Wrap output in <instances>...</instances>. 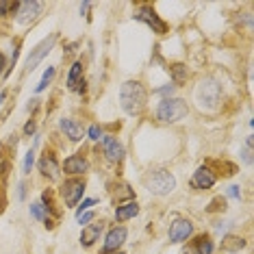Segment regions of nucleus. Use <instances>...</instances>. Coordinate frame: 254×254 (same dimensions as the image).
Listing matches in <instances>:
<instances>
[{"label":"nucleus","instance_id":"1","mask_svg":"<svg viewBox=\"0 0 254 254\" xmlns=\"http://www.w3.org/2000/svg\"><path fill=\"white\" fill-rule=\"evenodd\" d=\"M146 100H148V94L143 89L141 83L137 80H128V83L122 85L120 89V105L128 115H137L141 113V109L146 107Z\"/></svg>","mask_w":254,"mask_h":254},{"label":"nucleus","instance_id":"2","mask_svg":"<svg viewBox=\"0 0 254 254\" xmlns=\"http://www.w3.org/2000/svg\"><path fill=\"white\" fill-rule=\"evenodd\" d=\"M143 185H146L148 191H152L157 195H167V193L174 191L176 181H174V176H172L170 172L152 170V172H148L146 174V178H143Z\"/></svg>","mask_w":254,"mask_h":254},{"label":"nucleus","instance_id":"3","mask_svg":"<svg viewBox=\"0 0 254 254\" xmlns=\"http://www.w3.org/2000/svg\"><path fill=\"white\" fill-rule=\"evenodd\" d=\"M187 113H189V107L185 100H181V98H165L157 109V118L165 124L178 122V120H183Z\"/></svg>","mask_w":254,"mask_h":254},{"label":"nucleus","instance_id":"4","mask_svg":"<svg viewBox=\"0 0 254 254\" xmlns=\"http://www.w3.org/2000/svg\"><path fill=\"white\" fill-rule=\"evenodd\" d=\"M195 98H198V105L206 111H215L219 100H222V87L215 83L213 78H206L200 83L198 91H195Z\"/></svg>","mask_w":254,"mask_h":254},{"label":"nucleus","instance_id":"5","mask_svg":"<svg viewBox=\"0 0 254 254\" xmlns=\"http://www.w3.org/2000/svg\"><path fill=\"white\" fill-rule=\"evenodd\" d=\"M135 20H139V22H143V24H148L154 33H159V35L167 31V24L159 18L157 11H154L152 7H139V9L135 11Z\"/></svg>","mask_w":254,"mask_h":254},{"label":"nucleus","instance_id":"6","mask_svg":"<svg viewBox=\"0 0 254 254\" xmlns=\"http://www.w3.org/2000/svg\"><path fill=\"white\" fill-rule=\"evenodd\" d=\"M85 193V183L83 181H65L61 185V195L65 200L67 206H74L76 202L83 198Z\"/></svg>","mask_w":254,"mask_h":254},{"label":"nucleus","instance_id":"7","mask_svg":"<svg viewBox=\"0 0 254 254\" xmlns=\"http://www.w3.org/2000/svg\"><path fill=\"white\" fill-rule=\"evenodd\" d=\"M55 42H57V35H50V37H46L44 42L39 44L35 50H33V53H31V57H28V61H26V70H28V72H33V70H35V67L39 65V63H42V59H44V57L48 55L50 50H53Z\"/></svg>","mask_w":254,"mask_h":254},{"label":"nucleus","instance_id":"8","mask_svg":"<svg viewBox=\"0 0 254 254\" xmlns=\"http://www.w3.org/2000/svg\"><path fill=\"white\" fill-rule=\"evenodd\" d=\"M191 233H193V224L189 222V219H176L170 226V241L172 244H181V241H185Z\"/></svg>","mask_w":254,"mask_h":254},{"label":"nucleus","instance_id":"9","mask_svg":"<svg viewBox=\"0 0 254 254\" xmlns=\"http://www.w3.org/2000/svg\"><path fill=\"white\" fill-rule=\"evenodd\" d=\"M42 11V2L37 0H26V2L18 4V22L20 24H28L31 20H35Z\"/></svg>","mask_w":254,"mask_h":254},{"label":"nucleus","instance_id":"10","mask_svg":"<svg viewBox=\"0 0 254 254\" xmlns=\"http://www.w3.org/2000/svg\"><path fill=\"white\" fill-rule=\"evenodd\" d=\"M102 148H105L107 159L113 161V163H120L124 159V146L118 139H113V137H105L102 139Z\"/></svg>","mask_w":254,"mask_h":254},{"label":"nucleus","instance_id":"11","mask_svg":"<svg viewBox=\"0 0 254 254\" xmlns=\"http://www.w3.org/2000/svg\"><path fill=\"white\" fill-rule=\"evenodd\" d=\"M191 185L195 189H211L213 185H215V176H213V172L209 167H200V170L193 174Z\"/></svg>","mask_w":254,"mask_h":254},{"label":"nucleus","instance_id":"12","mask_svg":"<svg viewBox=\"0 0 254 254\" xmlns=\"http://www.w3.org/2000/svg\"><path fill=\"white\" fill-rule=\"evenodd\" d=\"M126 241V228H113L111 233L107 235L105 241V252H118V248Z\"/></svg>","mask_w":254,"mask_h":254},{"label":"nucleus","instance_id":"13","mask_svg":"<svg viewBox=\"0 0 254 254\" xmlns=\"http://www.w3.org/2000/svg\"><path fill=\"white\" fill-rule=\"evenodd\" d=\"M102 228H105V224H89V226L83 228V235H80V244H83L85 248L94 246L98 241V237H100Z\"/></svg>","mask_w":254,"mask_h":254},{"label":"nucleus","instance_id":"14","mask_svg":"<svg viewBox=\"0 0 254 254\" xmlns=\"http://www.w3.org/2000/svg\"><path fill=\"white\" fill-rule=\"evenodd\" d=\"M61 130L65 132V137H70L72 141H80L83 139V128L76 120H70V118H63L61 120Z\"/></svg>","mask_w":254,"mask_h":254},{"label":"nucleus","instance_id":"15","mask_svg":"<svg viewBox=\"0 0 254 254\" xmlns=\"http://www.w3.org/2000/svg\"><path fill=\"white\" fill-rule=\"evenodd\" d=\"M87 159L83 157H70L65 161V165H63V170H65V174H83V172H87Z\"/></svg>","mask_w":254,"mask_h":254},{"label":"nucleus","instance_id":"16","mask_svg":"<svg viewBox=\"0 0 254 254\" xmlns=\"http://www.w3.org/2000/svg\"><path fill=\"white\" fill-rule=\"evenodd\" d=\"M39 170H42V174L48 176V178H59V165H57L53 154H46V157L39 161Z\"/></svg>","mask_w":254,"mask_h":254},{"label":"nucleus","instance_id":"17","mask_svg":"<svg viewBox=\"0 0 254 254\" xmlns=\"http://www.w3.org/2000/svg\"><path fill=\"white\" fill-rule=\"evenodd\" d=\"M137 213H139V206H137V202H128V204L118 206V211H115V219H118V222H126V219L135 217Z\"/></svg>","mask_w":254,"mask_h":254},{"label":"nucleus","instance_id":"18","mask_svg":"<svg viewBox=\"0 0 254 254\" xmlns=\"http://www.w3.org/2000/svg\"><path fill=\"white\" fill-rule=\"evenodd\" d=\"M80 74H83V65H80V61H76L72 65V70H70V76H67V87L70 89H76L78 85H83V83H78L80 80Z\"/></svg>","mask_w":254,"mask_h":254},{"label":"nucleus","instance_id":"19","mask_svg":"<svg viewBox=\"0 0 254 254\" xmlns=\"http://www.w3.org/2000/svg\"><path fill=\"white\" fill-rule=\"evenodd\" d=\"M244 246H246V241L239 239V237H226V239L222 241V248L226 252H237V250H241Z\"/></svg>","mask_w":254,"mask_h":254},{"label":"nucleus","instance_id":"20","mask_svg":"<svg viewBox=\"0 0 254 254\" xmlns=\"http://www.w3.org/2000/svg\"><path fill=\"white\" fill-rule=\"evenodd\" d=\"M198 254H211L213 252V244L209 237H198V246H195Z\"/></svg>","mask_w":254,"mask_h":254},{"label":"nucleus","instance_id":"21","mask_svg":"<svg viewBox=\"0 0 254 254\" xmlns=\"http://www.w3.org/2000/svg\"><path fill=\"white\" fill-rule=\"evenodd\" d=\"M53 76H55V67H48V70L44 72L42 80H39V85L35 87V91H44L46 87H48V83H50V80H53Z\"/></svg>","mask_w":254,"mask_h":254},{"label":"nucleus","instance_id":"22","mask_svg":"<svg viewBox=\"0 0 254 254\" xmlns=\"http://www.w3.org/2000/svg\"><path fill=\"white\" fill-rule=\"evenodd\" d=\"M172 74H174L176 83H183V80L187 78V67H185V65H181V63H178V65H174V67H172Z\"/></svg>","mask_w":254,"mask_h":254},{"label":"nucleus","instance_id":"23","mask_svg":"<svg viewBox=\"0 0 254 254\" xmlns=\"http://www.w3.org/2000/svg\"><path fill=\"white\" fill-rule=\"evenodd\" d=\"M241 157H244V161L248 165L252 163V137H248L246 139V146H244V152H241Z\"/></svg>","mask_w":254,"mask_h":254},{"label":"nucleus","instance_id":"24","mask_svg":"<svg viewBox=\"0 0 254 254\" xmlns=\"http://www.w3.org/2000/svg\"><path fill=\"white\" fill-rule=\"evenodd\" d=\"M13 7H18V4L9 2V0H0V15H4L9 9H13Z\"/></svg>","mask_w":254,"mask_h":254},{"label":"nucleus","instance_id":"25","mask_svg":"<svg viewBox=\"0 0 254 254\" xmlns=\"http://www.w3.org/2000/svg\"><path fill=\"white\" fill-rule=\"evenodd\" d=\"M31 213H33V217H35V219H42L44 217L42 206H39V204H31Z\"/></svg>","mask_w":254,"mask_h":254},{"label":"nucleus","instance_id":"26","mask_svg":"<svg viewBox=\"0 0 254 254\" xmlns=\"http://www.w3.org/2000/svg\"><path fill=\"white\" fill-rule=\"evenodd\" d=\"M94 204H96V200H94V198L85 200L83 204H80V209H78V215H83V211H85V209H89V206H94Z\"/></svg>","mask_w":254,"mask_h":254},{"label":"nucleus","instance_id":"27","mask_svg":"<svg viewBox=\"0 0 254 254\" xmlns=\"http://www.w3.org/2000/svg\"><path fill=\"white\" fill-rule=\"evenodd\" d=\"M31 167H33V150L26 154V159H24V172H31Z\"/></svg>","mask_w":254,"mask_h":254},{"label":"nucleus","instance_id":"28","mask_svg":"<svg viewBox=\"0 0 254 254\" xmlns=\"http://www.w3.org/2000/svg\"><path fill=\"white\" fill-rule=\"evenodd\" d=\"M100 135H102L100 126H91V128H89V137H91V139H100Z\"/></svg>","mask_w":254,"mask_h":254},{"label":"nucleus","instance_id":"29","mask_svg":"<svg viewBox=\"0 0 254 254\" xmlns=\"http://www.w3.org/2000/svg\"><path fill=\"white\" fill-rule=\"evenodd\" d=\"M94 219V213H85V215H78V222L80 224H87V222H91Z\"/></svg>","mask_w":254,"mask_h":254},{"label":"nucleus","instance_id":"30","mask_svg":"<svg viewBox=\"0 0 254 254\" xmlns=\"http://www.w3.org/2000/svg\"><path fill=\"white\" fill-rule=\"evenodd\" d=\"M33 132H35V122L31 120V122L24 126V135H33Z\"/></svg>","mask_w":254,"mask_h":254},{"label":"nucleus","instance_id":"31","mask_svg":"<svg viewBox=\"0 0 254 254\" xmlns=\"http://www.w3.org/2000/svg\"><path fill=\"white\" fill-rule=\"evenodd\" d=\"M228 195H230V198H239V187H230Z\"/></svg>","mask_w":254,"mask_h":254},{"label":"nucleus","instance_id":"32","mask_svg":"<svg viewBox=\"0 0 254 254\" xmlns=\"http://www.w3.org/2000/svg\"><path fill=\"white\" fill-rule=\"evenodd\" d=\"M181 254H198V250H195V248H185Z\"/></svg>","mask_w":254,"mask_h":254},{"label":"nucleus","instance_id":"33","mask_svg":"<svg viewBox=\"0 0 254 254\" xmlns=\"http://www.w3.org/2000/svg\"><path fill=\"white\" fill-rule=\"evenodd\" d=\"M159 91H161V94H172V91H174V87L170 85V87H163V89H159Z\"/></svg>","mask_w":254,"mask_h":254},{"label":"nucleus","instance_id":"34","mask_svg":"<svg viewBox=\"0 0 254 254\" xmlns=\"http://www.w3.org/2000/svg\"><path fill=\"white\" fill-rule=\"evenodd\" d=\"M2 67H4V55L0 53V72H2Z\"/></svg>","mask_w":254,"mask_h":254},{"label":"nucleus","instance_id":"35","mask_svg":"<svg viewBox=\"0 0 254 254\" xmlns=\"http://www.w3.org/2000/svg\"><path fill=\"white\" fill-rule=\"evenodd\" d=\"M105 254H122V252H105Z\"/></svg>","mask_w":254,"mask_h":254}]
</instances>
